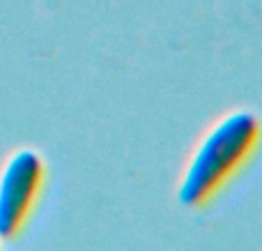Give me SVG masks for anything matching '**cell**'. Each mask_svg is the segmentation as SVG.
Wrapping results in <instances>:
<instances>
[{
    "label": "cell",
    "instance_id": "7a4b0ae2",
    "mask_svg": "<svg viewBox=\"0 0 262 251\" xmlns=\"http://www.w3.org/2000/svg\"><path fill=\"white\" fill-rule=\"evenodd\" d=\"M46 178L44 159L35 150H16L0 171V240H14L37 205Z\"/></svg>",
    "mask_w": 262,
    "mask_h": 251
},
{
    "label": "cell",
    "instance_id": "6da1fadb",
    "mask_svg": "<svg viewBox=\"0 0 262 251\" xmlns=\"http://www.w3.org/2000/svg\"><path fill=\"white\" fill-rule=\"evenodd\" d=\"M262 138V122L253 111H232L221 118L193 152L180 182V203L203 207L249 164Z\"/></svg>",
    "mask_w": 262,
    "mask_h": 251
}]
</instances>
